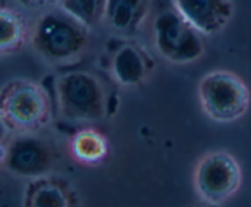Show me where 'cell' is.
Instances as JSON below:
<instances>
[{"instance_id":"obj_1","label":"cell","mask_w":251,"mask_h":207,"mask_svg":"<svg viewBox=\"0 0 251 207\" xmlns=\"http://www.w3.org/2000/svg\"><path fill=\"white\" fill-rule=\"evenodd\" d=\"M29 44L49 65H70L80 60L87 51L90 29L56 7L42 12L32 24Z\"/></svg>"},{"instance_id":"obj_2","label":"cell","mask_w":251,"mask_h":207,"mask_svg":"<svg viewBox=\"0 0 251 207\" xmlns=\"http://www.w3.org/2000/svg\"><path fill=\"white\" fill-rule=\"evenodd\" d=\"M0 120L10 135L43 130L51 120V100L41 83L11 78L0 91Z\"/></svg>"},{"instance_id":"obj_3","label":"cell","mask_w":251,"mask_h":207,"mask_svg":"<svg viewBox=\"0 0 251 207\" xmlns=\"http://www.w3.org/2000/svg\"><path fill=\"white\" fill-rule=\"evenodd\" d=\"M54 90L58 112L66 122L92 127L107 117V90L93 73L66 71L55 78Z\"/></svg>"},{"instance_id":"obj_4","label":"cell","mask_w":251,"mask_h":207,"mask_svg":"<svg viewBox=\"0 0 251 207\" xmlns=\"http://www.w3.org/2000/svg\"><path fill=\"white\" fill-rule=\"evenodd\" d=\"M196 96L203 114L218 124H232L247 115L251 91L234 71L216 69L203 74L196 86Z\"/></svg>"},{"instance_id":"obj_5","label":"cell","mask_w":251,"mask_h":207,"mask_svg":"<svg viewBox=\"0 0 251 207\" xmlns=\"http://www.w3.org/2000/svg\"><path fill=\"white\" fill-rule=\"evenodd\" d=\"M151 36L157 54L173 65H190L202 59L206 53L205 36L173 6L154 15Z\"/></svg>"},{"instance_id":"obj_6","label":"cell","mask_w":251,"mask_h":207,"mask_svg":"<svg viewBox=\"0 0 251 207\" xmlns=\"http://www.w3.org/2000/svg\"><path fill=\"white\" fill-rule=\"evenodd\" d=\"M242 184L240 162L226 150L206 152L194 167V190L208 206L218 207L228 203L237 195Z\"/></svg>"},{"instance_id":"obj_7","label":"cell","mask_w":251,"mask_h":207,"mask_svg":"<svg viewBox=\"0 0 251 207\" xmlns=\"http://www.w3.org/2000/svg\"><path fill=\"white\" fill-rule=\"evenodd\" d=\"M54 162L53 146L39 132L10 135L1 141V168L17 178L36 181L48 177Z\"/></svg>"},{"instance_id":"obj_8","label":"cell","mask_w":251,"mask_h":207,"mask_svg":"<svg viewBox=\"0 0 251 207\" xmlns=\"http://www.w3.org/2000/svg\"><path fill=\"white\" fill-rule=\"evenodd\" d=\"M172 6L205 37L225 31L235 12L234 0H172Z\"/></svg>"},{"instance_id":"obj_9","label":"cell","mask_w":251,"mask_h":207,"mask_svg":"<svg viewBox=\"0 0 251 207\" xmlns=\"http://www.w3.org/2000/svg\"><path fill=\"white\" fill-rule=\"evenodd\" d=\"M154 69V61L141 46L124 43L118 47L109 60V74L118 86L136 88L144 85Z\"/></svg>"},{"instance_id":"obj_10","label":"cell","mask_w":251,"mask_h":207,"mask_svg":"<svg viewBox=\"0 0 251 207\" xmlns=\"http://www.w3.org/2000/svg\"><path fill=\"white\" fill-rule=\"evenodd\" d=\"M151 0H104L102 24L115 33L134 34L144 26Z\"/></svg>"},{"instance_id":"obj_11","label":"cell","mask_w":251,"mask_h":207,"mask_svg":"<svg viewBox=\"0 0 251 207\" xmlns=\"http://www.w3.org/2000/svg\"><path fill=\"white\" fill-rule=\"evenodd\" d=\"M69 154L76 163L86 167L100 166L109 154L107 136L93 127H82L69 140Z\"/></svg>"},{"instance_id":"obj_12","label":"cell","mask_w":251,"mask_h":207,"mask_svg":"<svg viewBox=\"0 0 251 207\" xmlns=\"http://www.w3.org/2000/svg\"><path fill=\"white\" fill-rule=\"evenodd\" d=\"M25 207H75L74 195L68 185L43 177L31 181L25 191Z\"/></svg>"},{"instance_id":"obj_13","label":"cell","mask_w":251,"mask_h":207,"mask_svg":"<svg viewBox=\"0 0 251 207\" xmlns=\"http://www.w3.org/2000/svg\"><path fill=\"white\" fill-rule=\"evenodd\" d=\"M29 31L26 20L20 11L9 5L0 7V55L2 58L17 54L29 42Z\"/></svg>"},{"instance_id":"obj_14","label":"cell","mask_w":251,"mask_h":207,"mask_svg":"<svg viewBox=\"0 0 251 207\" xmlns=\"http://www.w3.org/2000/svg\"><path fill=\"white\" fill-rule=\"evenodd\" d=\"M56 5L88 29L102 22L104 0H59Z\"/></svg>"},{"instance_id":"obj_15","label":"cell","mask_w":251,"mask_h":207,"mask_svg":"<svg viewBox=\"0 0 251 207\" xmlns=\"http://www.w3.org/2000/svg\"><path fill=\"white\" fill-rule=\"evenodd\" d=\"M17 1L27 7H44L51 4H58L59 0H17Z\"/></svg>"},{"instance_id":"obj_16","label":"cell","mask_w":251,"mask_h":207,"mask_svg":"<svg viewBox=\"0 0 251 207\" xmlns=\"http://www.w3.org/2000/svg\"><path fill=\"white\" fill-rule=\"evenodd\" d=\"M203 207H215V206H208V205H207V206H203Z\"/></svg>"}]
</instances>
